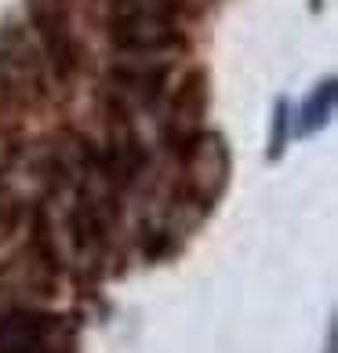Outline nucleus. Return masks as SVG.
<instances>
[{
	"instance_id": "nucleus-1",
	"label": "nucleus",
	"mask_w": 338,
	"mask_h": 353,
	"mask_svg": "<svg viewBox=\"0 0 338 353\" xmlns=\"http://www.w3.org/2000/svg\"><path fill=\"white\" fill-rule=\"evenodd\" d=\"M171 55H113L98 88L106 124H135L138 113L160 106L171 84Z\"/></svg>"
},
{
	"instance_id": "nucleus-2",
	"label": "nucleus",
	"mask_w": 338,
	"mask_h": 353,
	"mask_svg": "<svg viewBox=\"0 0 338 353\" xmlns=\"http://www.w3.org/2000/svg\"><path fill=\"white\" fill-rule=\"evenodd\" d=\"M25 26L44 51L51 81L59 88L73 84L87 66V48L73 30V4L70 0H25Z\"/></svg>"
},
{
	"instance_id": "nucleus-3",
	"label": "nucleus",
	"mask_w": 338,
	"mask_h": 353,
	"mask_svg": "<svg viewBox=\"0 0 338 353\" xmlns=\"http://www.w3.org/2000/svg\"><path fill=\"white\" fill-rule=\"evenodd\" d=\"M229 172H233V161H229L226 139L218 132H197L189 139V146L178 153L175 179H167V182H171V190L178 197H186L193 208H200L207 215L211 204L222 197Z\"/></svg>"
},
{
	"instance_id": "nucleus-4",
	"label": "nucleus",
	"mask_w": 338,
	"mask_h": 353,
	"mask_svg": "<svg viewBox=\"0 0 338 353\" xmlns=\"http://www.w3.org/2000/svg\"><path fill=\"white\" fill-rule=\"evenodd\" d=\"M0 353H76L73 324L25 299L0 303Z\"/></svg>"
},
{
	"instance_id": "nucleus-5",
	"label": "nucleus",
	"mask_w": 338,
	"mask_h": 353,
	"mask_svg": "<svg viewBox=\"0 0 338 353\" xmlns=\"http://www.w3.org/2000/svg\"><path fill=\"white\" fill-rule=\"evenodd\" d=\"M106 41L116 55H171L178 59L189 48L182 22L153 11H116L106 15Z\"/></svg>"
},
{
	"instance_id": "nucleus-6",
	"label": "nucleus",
	"mask_w": 338,
	"mask_h": 353,
	"mask_svg": "<svg viewBox=\"0 0 338 353\" xmlns=\"http://www.w3.org/2000/svg\"><path fill=\"white\" fill-rule=\"evenodd\" d=\"M207 73L204 70H189L178 77V84L171 88V102H167V113L160 121L157 132V146L167 161H178V153L189 146V139L204 132V113H207Z\"/></svg>"
},
{
	"instance_id": "nucleus-7",
	"label": "nucleus",
	"mask_w": 338,
	"mask_h": 353,
	"mask_svg": "<svg viewBox=\"0 0 338 353\" xmlns=\"http://www.w3.org/2000/svg\"><path fill=\"white\" fill-rule=\"evenodd\" d=\"M22 157V117L0 102V182Z\"/></svg>"
},
{
	"instance_id": "nucleus-8",
	"label": "nucleus",
	"mask_w": 338,
	"mask_h": 353,
	"mask_svg": "<svg viewBox=\"0 0 338 353\" xmlns=\"http://www.w3.org/2000/svg\"><path fill=\"white\" fill-rule=\"evenodd\" d=\"M331 110H335V81H324L313 95H309L306 110H302V124H298V132H313V128L328 124Z\"/></svg>"
},
{
	"instance_id": "nucleus-9",
	"label": "nucleus",
	"mask_w": 338,
	"mask_h": 353,
	"mask_svg": "<svg viewBox=\"0 0 338 353\" xmlns=\"http://www.w3.org/2000/svg\"><path fill=\"white\" fill-rule=\"evenodd\" d=\"M273 157L280 153V146H284V135H288V102H277V117H273Z\"/></svg>"
},
{
	"instance_id": "nucleus-10",
	"label": "nucleus",
	"mask_w": 338,
	"mask_h": 353,
	"mask_svg": "<svg viewBox=\"0 0 338 353\" xmlns=\"http://www.w3.org/2000/svg\"><path fill=\"white\" fill-rule=\"evenodd\" d=\"M211 4H215V0H178V15H182V19H197V15H204Z\"/></svg>"
},
{
	"instance_id": "nucleus-11",
	"label": "nucleus",
	"mask_w": 338,
	"mask_h": 353,
	"mask_svg": "<svg viewBox=\"0 0 338 353\" xmlns=\"http://www.w3.org/2000/svg\"><path fill=\"white\" fill-rule=\"evenodd\" d=\"M324 353H335V328L328 332V350H324Z\"/></svg>"
}]
</instances>
